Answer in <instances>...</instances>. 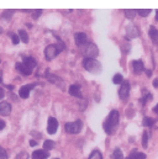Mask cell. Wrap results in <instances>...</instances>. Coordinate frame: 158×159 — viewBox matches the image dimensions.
I'll return each instance as SVG.
<instances>
[{"mask_svg":"<svg viewBox=\"0 0 158 159\" xmlns=\"http://www.w3.org/2000/svg\"><path fill=\"white\" fill-rule=\"evenodd\" d=\"M118 123H120V114L116 110H113L109 114V116L106 117L104 125H103V128H104L105 133L106 134H114L115 131L118 129Z\"/></svg>","mask_w":158,"mask_h":159,"instance_id":"cell-1","label":"cell"},{"mask_svg":"<svg viewBox=\"0 0 158 159\" xmlns=\"http://www.w3.org/2000/svg\"><path fill=\"white\" fill-rule=\"evenodd\" d=\"M83 67L85 70H88L89 73H93V74H99L103 69L100 62H98L94 58H84L83 59Z\"/></svg>","mask_w":158,"mask_h":159,"instance_id":"cell-2","label":"cell"},{"mask_svg":"<svg viewBox=\"0 0 158 159\" xmlns=\"http://www.w3.org/2000/svg\"><path fill=\"white\" fill-rule=\"evenodd\" d=\"M81 51L85 54V58H94L95 59V57L99 54V48L93 42H88L84 47H81Z\"/></svg>","mask_w":158,"mask_h":159,"instance_id":"cell-3","label":"cell"},{"mask_svg":"<svg viewBox=\"0 0 158 159\" xmlns=\"http://www.w3.org/2000/svg\"><path fill=\"white\" fill-rule=\"evenodd\" d=\"M81 128H83V122L80 120H77L74 122H67L64 125V129L69 134H77L81 131Z\"/></svg>","mask_w":158,"mask_h":159,"instance_id":"cell-4","label":"cell"},{"mask_svg":"<svg viewBox=\"0 0 158 159\" xmlns=\"http://www.w3.org/2000/svg\"><path fill=\"white\" fill-rule=\"evenodd\" d=\"M44 78L48 80L49 83H53L54 85H57L58 88H61V90H64V81L61 79L58 75H56V74L51 73V72H49V69H46Z\"/></svg>","mask_w":158,"mask_h":159,"instance_id":"cell-5","label":"cell"},{"mask_svg":"<svg viewBox=\"0 0 158 159\" xmlns=\"http://www.w3.org/2000/svg\"><path fill=\"white\" fill-rule=\"evenodd\" d=\"M59 53H61V51H59V48L57 47V44H49V46H47V47L44 48V58H46L47 61L54 59Z\"/></svg>","mask_w":158,"mask_h":159,"instance_id":"cell-6","label":"cell"},{"mask_svg":"<svg viewBox=\"0 0 158 159\" xmlns=\"http://www.w3.org/2000/svg\"><path fill=\"white\" fill-rule=\"evenodd\" d=\"M35 86H37V83H32V84L22 85V86L20 88V90H19V95H20V98H22V99H27V98L30 96V93L32 91V89H34Z\"/></svg>","mask_w":158,"mask_h":159,"instance_id":"cell-7","label":"cell"},{"mask_svg":"<svg viewBox=\"0 0 158 159\" xmlns=\"http://www.w3.org/2000/svg\"><path fill=\"white\" fill-rule=\"evenodd\" d=\"M128 95H130V83L123 80V83L121 84L120 90H118V98L125 101V100H127Z\"/></svg>","mask_w":158,"mask_h":159,"instance_id":"cell-8","label":"cell"},{"mask_svg":"<svg viewBox=\"0 0 158 159\" xmlns=\"http://www.w3.org/2000/svg\"><path fill=\"white\" fill-rule=\"evenodd\" d=\"M57 128H58V121L54 117H48V121H47V132L49 134H54L57 132Z\"/></svg>","mask_w":158,"mask_h":159,"instance_id":"cell-9","label":"cell"},{"mask_svg":"<svg viewBox=\"0 0 158 159\" xmlns=\"http://www.w3.org/2000/svg\"><path fill=\"white\" fill-rule=\"evenodd\" d=\"M74 40H76V43H77V46L78 47H84L86 43H88V37H86V35L84 34V32H76V35H74Z\"/></svg>","mask_w":158,"mask_h":159,"instance_id":"cell-10","label":"cell"},{"mask_svg":"<svg viewBox=\"0 0 158 159\" xmlns=\"http://www.w3.org/2000/svg\"><path fill=\"white\" fill-rule=\"evenodd\" d=\"M132 70L135 74H141L145 70V64L141 59H135L132 61Z\"/></svg>","mask_w":158,"mask_h":159,"instance_id":"cell-11","label":"cell"},{"mask_svg":"<svg viewBox=\"0 0 158 159\" xmlns=\"http://www.w3.org/2000/svg\"><path fill=\"white\" fill-rule=\"evenodd\" d=\"M69 95L74 96V98H79V99H83V94L80 93V85L79 84H72L69 86Z\"/></svg>","mask_w":158,"mask_h":159,"instance_id":"cell-12","label":"cell"},{"mask_svg":"<svg viewBox=\"0 0 158 159\" xmlns=\"http://www.w3.org/2000/svg\"><path fill=\"white\" fill-rule=\"evenodd\" d=\"M126 32H127L126 39H136V37H138V35H140V31H138V29H137L135 25L127 26Z\"/></svg>","mask_w":158,"mask_h":159,"instance_id":"cell-13","label":"cell"},{"mask_svg":"<svg viewBox=\"0 0 158 159\" xmlns=\"http://www.w3.org/2000/svg\"><path fill=\"white\" fill-rule=\"evenodd\" d=\"M11 112V105L7 101H1L0 102V115L1 116H9Z\"/></svg>","mask_w":158,"mask_h":159,"instance_id":"cell-14","label":"cell"},{"mask_svg":"<svg viewBox=\"0 0 158 159\" xmlns=\"http://www.w3.org/2000/svg\"><path fill=\"white\" fill-rule=\"evenodd\" d=\"M15 68H16L21 74H24V75H30V74L32 73V69L29 68V67H26L22 62H21V63H16V64H15Z\"/></svg>","mask_w":158,"mask_h":159,"instance_id":"cell-15","label":"cell"},{"mask_svg":"<svg viewBox=\"0 0 158 159\" xmlns=\"http://www.w3.org/2000/svg\"><path fill=\"white\" fill-rule=\"evenodd\" d=\"M22 63L26 66V67H29V68H31V69H34L36 66H37V62H36V59L34 58V57H26V56H24L22 57Z\"/></svg>","mask_w":158,"mask_h":159,"instance_id":"cell-16","label":"cell"},{"mask_svg":"<svg viewBox=\"0 0 158 159\" xmlns=\"http://www.w3.org/2000/svg\"><path fill=\"white\" fill-rule=\"evenodd\" d=\"M49 157V153L43 151V149H39V151H35L32 152L31 154V158L32 159H47Z\"/></svg>","mask_w":158,"mask_h":159,"instance_id":"cell-17","label":"cell"},{"mask_svg":"<svg viewBox=\"0 0 158 159\" xmlns=\"http://www.w3.org/2000/svg\"><path fill=\"white\" fill-rule=\"evenodd\" d=\"M146 158H147V156H146L145 153H142V152H138V151L133 149V151L130 153V156H128L126 159H146Z\"/></svg>","mask_w":158,"mask_h":159,"instance_id":"cell-18","label":"cell"},{"mask_svg":"<svg viewBox=\"0 0 158 159\" xmlns=\"http://www.w3.org/2000/svg\"><path fill=\"white\" fill-rule=\"evenodd\" d=\"M150 37H151V40H152V42L156 44V46H158V30L155 27V26H151L150 27Z\"/></svg>","mask_w":158,"mask_h":159,"instance_id":"cell-19","label":"cell"},{"mask_svg":"<svg viewBox=\"0 0 158 159\" xmlns=\"http://www.w3.org/2000/svg\"><path fill=\"white\" fill-rule=\"evenodd\" d=\"M53 148H54V142L53 141H51V139L44 141V143H43V151H52Z\"/></svg>","mask_w":158,"mask_h":159,"instance_id":"cell-20","label":"cell"},{"mask_svg":"<svg viewBox=\"0 0 158 159\" xmlns=\"http://www.w3.org/2000/svg\"><path fill=\"white\" fill-rule=\"evenodd\" d=\"M17 35H19L20 40L22 41L24 43H27V42H29V35H27V32H26L25 30H20Z\"/></svg>","mask_w":158,"mask_h":159,"instance_id":"cell-21","label":"cell"},{"mask_svg":"<svg viewBox=\"0 0 158 159\" xmlns=\"http://www.w3.org/2000/svg\"><path fill=\"white\" fill-rule=\"evenodd\" d=\"M155 123H156V120H153L152 117H147V116L143 117V126H146V127H152Z\"/></svg>","mask_w":158,"mask_h":159,"instance_id":"cell-22","label":"cell"},{"mask_svg":"<svg viewBox=\"0 0 158 159\" xmlns=\"http://www.w3.org/2000/svg\"><path fill=\"white\" fill-rule=\"evenodd\" d=\"M89 159H103V154H101L100 151L95 149V151H93L91 154L89 156Z\"/></svg>","mask_w":158,"mask_h":159,"instance_id":"cell-23","label":"cell"},{"mask_svg":"<svg viewBox=\"0 0 158 159\" xmlns=\"http://www.w3.org/2000/svg\"><path fill=\"white\" fill-rule=\"evenodd\" d=\"M142 147L146 149L148 147V132L145 131L143 132V136H142Z\"/></svg>","mask_w":158,"mask_h":159,"instance_id":"cell-24","label":"cell"},{"mask_svg":"<svg viewBox=\"0 0 158 159\" xmlns=\"http://www.w3.org/2000/svg\"><path fill=\"white\" fill-rule=\"evenodd\" d=\"M14 12H15V10H4V12L1 14V17L5 19V20H9L12 16Z\"/></svg>","mask_w":158,"mask_h":159,"instance_id":"cell-25","label":"cell"},{"mask_svg":"<svg viewBox=\"0 0 158 159\" xmlns=\"http://www.w3.org/2000/svg\"><path fill=\"white\" fill-rule=\"evenodd\" d=\"M113 159H123V154L120 148H115V151L113 153Z\"/></svg>","mask_w":158,"mask_h":159,"instance_id":"cell-26","label":"cell"},{"mask_svg":"<svg viewBox=\"0 0 158 159\" xmlns=\"http://www.w3.org/2000/svg\"><path fill=\"white\" fill-rule=\"evenodd\" d=\"M9 36H10V39H11V41H12L14 44H19V43H20V37H19L17 34H12V32H10Z\"/></svg>","mask_w":158,"mask_h":159,"instance_id":"cell-27","label":"cell"},{"mask_svg":"<svg viewBox=\"0 0 158 159\" xmlns=\"http://www.w3.org/2000/svg\"><path fill=\"white\" fill-rule=\"evenodd\" d=\"M113 83L114 84H122L123 83V77L121 75V74H115L114 75V78H113Z\"/></svg>","mask_w":158,"mask_h":159,"instance_id":"cell-28","label":"cell"},{"mask_svg":"<svg viewBox=\"0 0 158 159\" xmlns=\"http://www.w3.org/2000/svg\"><path fill=\"white\" fill-rule=\"evenodd\" d=\"M150 12H151V9H145V10H142V9H138V10H137V14H138L140 16H142V17H146V16H148V15H150Z\"/></svg>","mask_w":158,"mask_h":159,"instance_id":"cell-29","label":"cell"},{"mask_svg":"<svg viewBox=\"0 0 158 159\" xmlns=\"http://www.w3.org/2000/svg\"><path fill=\"white\" fill-rule=\"evenodd\" d=\"M123 12H125L126 17H128V19H133L135 15H136V12H137V10H123Z\"/></svg>","mask_w":158,"mask_h":159,"instance_id":"cell-30","label":"cell"},{"mask_svg":"<svg viewBox=\"0 0 158 159\" xmlns=\"http://www.w3.org/2000/svg\"><path fill=\"white\" fill-rule=\"evenodd\" d=\"M148 99H152V95H151L150 93L145 91V98H143V99H141V102H142V105H145V104L148 101Z\"/></svg>","mask_w":158,"mask_h":159,"instance_id":"cell-31","label":"cell"},{"mask_svg":"<svg viewBox=\"0 0 158 159\" xmlns=\"http://www.w3.org/2000/svg\"><path fill=\"white\" fill-rule=\"evenodd\" d=\"M0 159H7V153L2 147H0Z\"/></svg>","mask_w":158,"mask_h":159,"instance_id":"cell-32","label":"cell"},{"mask_svg":"<svg viewBox=\"0 0 158 159\" xmlns=\"http://www.w3.org/2000/svg\"><path fill=\"white\" fill-rule=\"evenodd\" d=\"M42 14V10H34V14H32V17L36 20V19H39V16Z\"/></svg>","mask_w":158,"mask_h":159,"instance_id":"cell-33","label":"cell"},{"mask_svg":"<svg viewBox=\"0 0 158 159\" xmlns=\"http://www.w3.org/2000/svg\"><path fill=\"white\" fill-rule=\"evenodd\" d=\"M5 125H6V123H5V121H4V120L0 119V131L5 128Z\"/></svg>","mask_w":158,"mask_h":159,"instance_id":"cell-34","label":"cell"},{"mask_svg":"<svg viewBox=\"0 0 158 159\" xmlns=\"http://www.w3.org/2000/svg\"><path fill=\"white\" fill-rule=\"evenodd\" d=\"M4 96H5V91H4V89H2V88H0V100H1V99H4Z\"/></svg>","mask_w":158,"mask_h":159,"instance_id":"cell-35","label":"cell"},{"mask_svg":"<svg viewBox=\"0 0 158 159\" xmlns=\"http://www.w3.org/2000/svg\"><path fill=\"white\" fill-rule=\"evenodd\" d=\"M30 146H32V147H35V146H37V142H36L35 139H31V141H30Z\"/></svg>","mask_w":158,"mask_h":159,"instance_id":"cell-36","label":"cell"},{"mask_svg":"<svg viewBox=\"0 0 158 159\" xmlns=\"http://www.w3.org/2000/svg\"><path fill=\"white\" fill-rule=\"evenodd\" d=\"M153 86H155L156 89L158 88V78H156V79L153 80Z\"/></svg>","mask_w":158,"mask_h":159,"instance_id":"cell-37","label":"cell"},{"mask_svg":"<svg viewBox=\"0 0 158 159\" xmlns=\"http://www.w3.org/2000/svg\"><path fill=\"white\" fill-rule=\"evenodd\" d=\"M153 112H156V114L158 115V104L155 106V107H153Z\"/></svg>","mask_w":158,"mask_h":159,"instance_id":"cell-38","label":"cell"},{"mask_svg":"<svg viewBox=\"0 0 158 159\" xmlns=\"http://www.w3.org/2000/svg\"><path fill=\"white\" fill-rule=\"evenodd\" d=\"M146 74H147V77H152V72L151 70H146Z\"/></svg>","mask_w":158,"mask_h":159,"instance_id":"cell-39","label":"cell"},{"mask_svg":"<svg viewBox=\"0 0 158 159\" xmlns=\"http://www.w3.org/2000/svg\"><path fill=\"white\" fill-rule=\"evenodd\" d=\"M6 88H7V89H10V90H12V89H14V86H12V85H7Z\"/></svg>","mask_w":158,"mask_h":159,"instance_id":"cell-40","label":"cell"},{"mask_svg":"<svg viewBox=\"0 0 158 159\" xmlns=\"http://www.w3.org/2000/svg\"><path fill=\"white\" fill-rule=\"evenodd\" d=\"M156 20H157V21H158V10H157V11H156Z\"/></svg>","mask_w":158,"mask_h":159,"instance_id":"cell-41","label":"cell"},{"mask_svg":"<svg viewBox=\"0 0 158 159\" xmlns=\"http://www.w3.org/2000/svg\"><path fill=\"white\" fill-rule=\"evenodd\" d=\"M2 31H4V30H2V27L0 26V34H2Z\"/></svg>","mask_w":158,"mask_h":159,"instance_id":"cell-42","label":"cell"},{"mask_svg":"<svg viewBox=\"0 0 158 159\" xmlns=\"http://www.w3.org/2000/svg\"><path fill=\"white\" fill-rule=\"evenodd\" d=\"M0 83H1V77H0Z\"/></svg>","mask_w":158,"mask_h":159,"instance_id":"cell-43","label":"cell"},{"mask_svg":"<svg viewBox=\"0 0 158 159\" xmlns=\"http://www.w3.org/2000/svg\"><path fill=\"white\" fill-rule=\"evenodd\" d=\"M56 159H59V158H56Z\"/></svg>","mask_w":158,"mask_h":159,"instance_id":"cell-44","label":"cell"}]
</instances>
